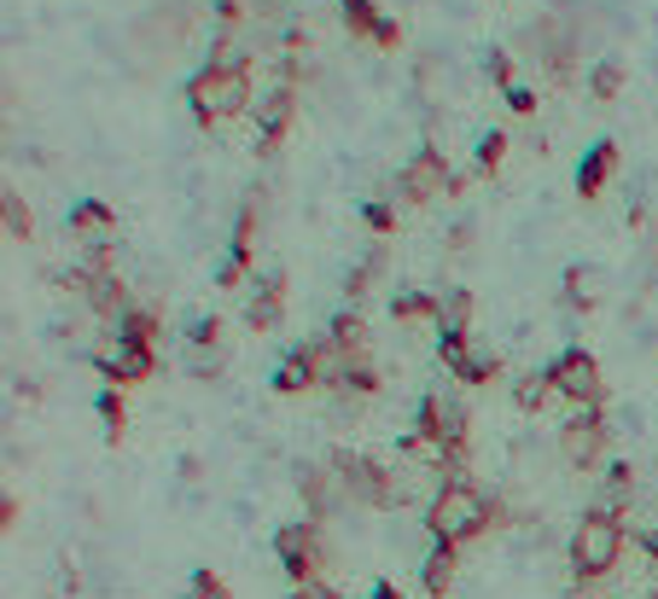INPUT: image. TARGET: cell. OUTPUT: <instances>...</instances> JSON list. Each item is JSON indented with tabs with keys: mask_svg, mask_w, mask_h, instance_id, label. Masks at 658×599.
<instances>
[{
	"mask_svg": "<svg viewBox=\"0 0 658 599\" xmlns=\"http://www.w3.org/2000/svg\"><path fill=\"white\" fill-rule=\"evenodd\" d=\"M425 524H432L438 541L461 547V541L484 536V530L495 524V501H484V494H478L467 478H454V483H443V489L432 494V507H425Z\"/></svg>",
	"mask_w": 658,
	"mask_h": 599,
	"instance_id": "1",
	"label": "cell"
},
{
	"mask_svg": "<svg viewBox=\"0 0 658 599\" xmlns=\"http://www.w3.org/2000/svg\"><path fill=\"white\" fill-rule=\"evenodd\" d=\"M623 559V518L618 512H583V524L571 530V570H577V582H600V577H612Z\"/></svg>",
	"mask_w": 658,
	"mask_h": 599,
	"instance_id": "2",
	"label": "cell"
},
{
	"mask_svg": "<svg viewBox=\"0 0 658 599\" xmlns=\"http://www.w3.org/2000/svg\"><path fill=\"white\" fill-rule=\"evenodd\" d=\"M187 106L198 111V122L239 117L251 106V76H245V65H205L187 82Z\"/></svg>",
	"mask_w": 658,
	"mask_h": 599,
	"instance_id": "3",
	"label": "cell"
},
{
	"mask_svg": "<svg viewBox=\"0 0 658 599\" xmlns=\"http://www.w3.org/2000/svg\"><path fill=\"white\" fill-rule=\"evenodd\" d=\"M333 472H338V489L350 494V501H362V507H402L409 501V489H396V478L385 472V465H373L367 454H350V449H338L333 454Z\"/></svg>",
	"mask_w": 658,
	"mask_h": 599,
	"instance_id": "4",
	"label": "cell"
},
{
	"mask_svg": "<svg viewBox=\"0 0 658 599\" xmlns=\"http://www.w3.org/2000/svg\"><path fill=\"white\" fill-rule=\"evenodd\" d=\"M542 373H548V384L560 390V396H571L577 407H600V396H606V390H600V361H595L589 350H560Z\"/></svg>",
	"mask_w": 658,
	"mask_h": 599,
	"instance_id": "5",
	"label": "cell"
},
{
	"mask_svg": "<svg viewBox=\"0 0 658 599\" xmlns=\"http://www.w3.org/2000/svg\"><path fill=\"white\" fill-rule=\"evenodd\" d=\"M438 344H443V367L461 379V384H490L501 373V355L490 344H472L467 332H443Z\"/></svg>",
	"mask_w": 658,
	"mask_h": 599,
	"instance_id": "6",
	"label": "cell"
},
{
	"mask_svg": "<svg viewBox=\"0 0 658 599\" xmlns=\"http://www.w3.org/2000/svg\"><path fill=\"white\" fill-rule=\"evenodd\" d=\"M396 187H402V198H409V204H432V198H443L449 187H461V180L449 175L443 151L425 146V151H414V158H409V169L396 175Z\"/></svg>",
	"mask_w": 658,
	"mask_h": 599,
	"instance_id": "7",
	"label": "cell"
},
{
	"mask_svg": "<svg viewBox=\"0 0 658 599\" xmlns=\"http://www.w3.org/2000/svg\"><path fill=\"white\" fill-rule=\"evenodd\" d=\"M560 454L577 465V472H589V465L606 454V420H600V407H577L571 420L560 425Z\"/></svg>",
	"mask_w": 658,
	"mask_h": 599,
	"instance_id": "8",
	"label": "cell"
},
{
	"mask_svg": "<svg viewBox=\"0 0 658 599\" xmlns=\"http://www.w3.org/2000/svg\"><path fill=\"white\" fill-rule=\"evenodd\" d=\"M70 233L88 245V256H94V263H106V256H111V245H117V216H111V204L82 198V204L70 210Z\"/></svg>",
	"mask_w": 658,
	"mask_h": 599,
	"instance_id": "9",
	"label": "cell"
},
{
	"mask_svg": "<svg viewBox=\"0 0 658 599\" xmlns=\"http://www.w3.org/2000/svg\"><path fill=\"white\" fill-rule=\"evenodd\" d=\"M99 367H106L111 384H146L151 373H158V361H151L146 344H129V337H117V344L99 350Z\"/></svg>",
	"mask_w": 658,
	"mask_h": 599,
	"instance_id": "10",
	"label": "cell"
},
{
	"mask_svg": "<svg viewBox=\"0 0 658 599\" xmlns=\"http://www.w3.org/2000/svg\"><path fill=\"white\" fill-rule=\"evenodd\" d=\"M274 559L286 564L292 582L315 577V524H281L274 530Z\"/></svg>",
	"mask_w": 658,
	"mask_h": 599,
	"instance_id": "11",
	"label": "cell"
},
{
	"mask_svg": "<svg viewBox=\"0 0 658 599\" xmlns=\"http://www.w3.org/2000/svg\"><path fill=\"white\" fill-rule=\"evenodd\" d=\"M292 106H297L292 82H274V88L257 99V140H263V151H274V146H281L286 122H292Z\"/></svg>",
	"mask_w": 658,
	"mask_h": 599,
	"instance_id": "12",
	"label": "cell"
},
{
	"mask_svg": "<svg viewBox=\"0 0 658 599\" xmlns=\"http://www.w3.org/2000/svg\"><path fill=\"white\" fill-rule=\"evenodd\" d=\"M344 23H350V36H362V41H379V47H402V23L385 18L373 7V0H344Z\"/></svg>",
	"mask_w": 658,
	"mask_h": 599,
	"instance_id": "13",
	"label": "cell"
},
{
	"mask_svg": "<svg viewBox=\"0 0 658 599\" xmlns=\"http://www.w3.org/2000/svg\"><path fill=\"white\" fill-rule=\"evenodd\" d=\"M281 315H286V274L274 268V274H263L257 297L245 303V326L251 332H274V326H281Z\"/></svg>",
	"mask_w": 658,
	"mask_h": 599,
	"instance_id": "14",
	"label": "cell"
},
{
	"mask_svg": "<svg viewBox=\"0 0 658 599\" xmlns=\"http://www.w3.org/2000/svg\"><path fill=\"white\" fill-rule=\"evenodd\" d=\"M414 431L438 436V442H454V449H467V413L454 407V402H443V396H425V402H420V425H414Z\"/></svg>",
	"mask_w": 658,
	"mask_h": 599,
	"instance_id": "15",
	"label": "cell"
},
{
	"mask_svg": "<svg viewBox=\"0 0 658 599\" xmlns=\"http://www.w3.org/2000/svg\"><path fill=\"white\" fill-rule=\"evenodd\" d=\"M251 251H257V204H245L239 222H234V251H227V263H222V285H239L245 268H251Z\"/></svg>",
	"mask_w": 658,
	"mask_h": 599,
	"instance_id": "16",
	"label": "cell"
},
{
	"mask_svg": "<svg viewBox=\"0 0 658 599\" xmlns=\"http://www.w3.org/2000/svg\"><path fill=\"white\" fill-rule=\"evenodd\" d=\"M222 355H227V350H222V321H216V315L198 321V326H193V355H187V367H193L198 379H210V373L222 367Z\"/></svg>",
	"mask_w": 658,
	"mask_h": 599,
	"instance_id": "17",
	"label": "cell"
},
{
	"mask_svg": "<svg viewBox=\"0 0 658 599\" xmlns=\"http://www.w3.org/2000/svg\"><path fill=\"white\" fill-rule=\"evenodd\" d=\"M612 169H618V146H612V140H600V146L589 151V158L577 164V193L595 198V193L606 187V180H612Z\"/></svg>",
	"mask_w": 658,
	"mask_h": 599,
	"instance_id": "18",
	"label": "cell"
},
{
	"mask_svg": "<svg viewBox=\"0 0 658 599\" xmlns=\"http://www.w3.org/2000/svg\"><path fill=\"white\" fill-rule=\"evenodd\" d=\"M315 379H321L315 350H292V355L281 361V373H274V390H281V396H297V390H310Z\"/></svg>",
	"mask_w": 658,
	"mask_h": 599,
	"instance_id": "19",
	"label": "cell"
},
{
	"mask_svg": "<svg viewBox=\"0 0 658 599\" xmlns=\"http://www.w3.org/2000/svg\"><path fill=\"white\" fill-rule=\"evenodd\" d=\"M566 303H571V308H595V303H600V268L571 263V268H566Z\"/></svg>",
	"mask_w": 658,
	"mask_h": 599,
	"instance_id": "20",
	"label": "cell"
},
{
	"mask_svg": "<svg viewBox=\"0 0 658 599\" xmlns=\"http://www.w3.org/2000/svg\"><path fill=\"white\" fill-rule=\"evenodd\" d=\"M420 582H425V593H432V599H443V593H449V582H454V547H449V541H438V547H432V559H425Z\"/></svg>",
	"mask_w": 658,
	"mask_h": 599,
	"instance_id": "21",
	"label": "cell"
},
{
	"mask_svg": "<svg viewBox=\"0 0 658 599\" xmlns=\"http://www.w3.org/2000/svg\"><path fill=\"white\" fill-rule=\"evenodd\" d=\"M629 494H636V472H629V465H612V472H606V489H600V512H618L623 518Z\"/></svg>",
	"mask_w": 658,
	"mask_h": 599,
	"instance_id": "22",
	"label": "cell"
},
{
	"mask_svg": "<svg viewBox=\"0 0 658 599\" xmlns=\"http://www.w3.org/2000/svg\"><path fill=\"white\" fill-rule=\"evenodd\" d=\"M0 216H7V233H12V239H30V233H36V222H30V204L18 198V187H7V193H0Z\"/></svg>",
	"mask_w": 658,
	"mask_h": 599,
	"instance_id": "23",
	"label": "cell"
},
{
	"mask_svg": "<svg viewBox=\"0 0 658 599\" xmlns=\"http://www.w3.org/2000/svg\"><path fill=\"white\" fill-rule=\"evenodd\" d=\"M391 315H396V321H425V315H443V297H432V292H402V297L391 303Z\"/></svg>",
	"mask_w": 658,
	"mask_h": 599,
	"instance_id": "24",
	"label": "cell"
},
{
	"mask_svg": "<svg viewBox=\"0 0 658 599\" xmlns=\"http://www.w3.org/2000/svg\"><path fill=\"white\" fill-rule=\"evenodd\" d=\"M326 337H333V344H338L344 355H362V344H367V326H362V315H356V308H350V315H338V321H333V332H326Z\"/></svg>",
	"mask_w": 658,
	"mask_h": 599,
	"instance_id": "25",
	"label": "cell"
},
{
	"mask_svg": "<svg viewBox=\"0 0 658 599\" xmlns=\"http://www.w3.org/2000/svg\"><path fill=\"white\" fill-rule=\"evenodd\" d=\"M117 337H129V344H146L151 350V337H158V315H151V308H129V315L117 321Z\"/></svg>",
	"mask_w": 658,
	"mask_h": 599,
	"instance_id": "26",
	"label": "cell"
},
{
	"mask_svg": "<svg viewBox=\"0 0 658 599\" xmlns=\"http://www.w3.org/2000/svg\"><path fill=\"white\" fill-rule=\"evenodd\" d=\"M467 321H472V292H443L438 332H467Z\"/></svg>",
	"mask_w": 658,
	"mask_h": 599,
	"instance_id": "27",
	"label": "cell"
},
{
	"mask_svg": "<svg viewBox=\"0 0 658 599\" xmlns=\"http://www.w3.org/2000/svg\"><path fill=\"white\" fill-rule=\"evenodd\" d=\"M333 478H338V472H303V494H310V512H315V518L333 512Z\"/></svg>",
	"mask_w": 658,
	"mask_h": 599,
	"instance_id": "28",
	"label": "cell"
},
{
	"mask_svg": "<svg viewBox=\"0 0 658 599\" xmlns=\"http://www.w3.org/2000/svg\"><path fill=\"white\" fill-rule=\"evenodd\" d=\"M513 396H519V407H524V413H542V407H548V396H553V384H548V373H524Z\"/></svg>",
	"mask_w": 658,
	"mask_h": 599,
	"instance_id": "29",
	"label": "cell"
},
{
	"mask_svg": "<svg viewBox=\"0 0 658 599\" xmlns=\"http://www.w3.org/2000/svg\"><path fill=\"white\" fill-rule=\"evenodd\" d=\"M618 88H623V65H618V59L595 65V76H589V94H595V99H618Z\"/></svg>",
	"mask_w": 658,
	"mask_h": 599,
	"instance_id": "30",
	"label": "cell"
},
{
	"mask_svg": "<svg viewBox=\"0 0 658 599\" xmlns=\"http://www.w3.org/2000/svg\"><path fill=\"white\" fill-rule=\"evenodd\" d=\"M501 158H508V135H501V128L478 135V169H501Z\"/></svg>",
	"mask_w": 658,
	"mask_h": 599,
	"instance_id": "31",
	"label": "cell"
},
{
	"mask_svg": "<svg viewBox=\"0 0 658 599\" xmlns=\"http://www.w3.org/2000/svg\"><path fill=\"white\" fill-rule=\"evenodd\" d=\"M99 413H106V436L117 442L122 436V396L117 390H99Z\"/></svg>",
	"mask_w": 658,
	"mask_h": 599,
	"instance_id": "32",
	"label": "cell"
},
{
	"mask_svg": "<svg viewBox=\"0 0 658 599\" xmlns=\"http://www.w3.org/2000/svg\"><path fill=\"white\" fill-rule=\"evenodd\" d=\"M187 599H227V588H222V577H216V570H198V577H193V588H187Z\"/></svg>",
	"mask_w": 658,
	"mask_h": 599,
	"instance_id": "33",
	"label": "cell"
},
{
	"mask_svg": "<svg viewBox=\"0 0 658 599\" xmlns=\"http://www.w3.org/2000/svg\"><path fill=\"white\" fill-rule=\"evenodd\" d=\"M379 268H385V251H373V256H367V263H362L356 274H350V297H362V292H367V279H373Z\"/></svg>",
	"mask_w": 658,
	"mask_h": 599,
	"instance_id": "34",
	"label": "cell"
},
{
	"mask_svg": "<svg viewBox=\"0 0 658 599\" xmlns=\"http://www.w3.org/2000/svg\"><path fill=\"white\" fill-rule=\"evenodd\" d=\"M484 70H490V82H495L501 94L513 88V53H490V65H484Z\"/></svg>",
	"mask_w": 658,
	"mask_h": 599,
	"instance_id": "35",
	"label": "cell"
},
{
	"mask_svg": "<svg viewBox=\"0 0 658 599\" xmlns=\"http://www.w3.org/2000/svg\"><path fill=\"white\" fill-rule=\"evenodd\" d=\"M292 599H338V593L326 588L321 577H303V582H292Z\"/></svg>",
	"mask_w": 658,
	"mask_h": 599,
	"instance_id": "36",
	"label": "cell"
},
{
	"mask_svg": "<svg viewBox=\"0 0 658 599\" xmlns=\"http://www.w3.org/2000/svg\"><path fill=\"white\" fill-rule=\"evenodd\" d=\"M362 216H367V227H373V233H391V227H396V216H391V204H367V210H362Z\"/></svg>",
	"mask_w": 658,
	"mask_h": 599,
	"instance_id": "37",
	"label": "cell"
},
{
	"mask_svg": "<svg viewBox=\"0 0 658 599\" xmlns=\"http://www.w3.org/2000/svg\"><path fill=\"white\" fill-rule=\"evenodd\" d=\"M508 111H519V117H530V111H537V94H530V88H508Z\"/></svg>",
	"mask_w": 658,
	"mask_h": 599,
	"instance_id": "38",
	"label": "cell"
},
{
	"mask_svg": "<svg viewBox=\"0 0 658 599\" xmlns=\"http://www.w3.org/2000/svg\"><path fill=\"white\" fill-rule=\"evenodd\" d=\"M367 599H402V593H396V588H391V582H379V588H373V593H367Z\"/></svg>",
	"mask_w": 658,
	"mask_h": 599,
	"instance_id": "39",
	"label": "cell"
},
{
	"mask_svg": "<svg viewBox=\"0 0 658 599\" xmlns=\"http://www.w3.org/2000/svg\"><path fill=\"white\" fill-rule=\"evenodd\" d=\"M652 599H658V593H652Z\"/></svg>",
	"mask_w": 658,
	"mask_h": 599,
	"instance_id": "40",
	"label": "cell"
}]
</instances>
